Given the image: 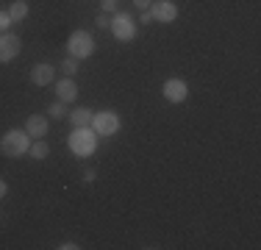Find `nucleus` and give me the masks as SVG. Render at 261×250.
Segmentation results:
<instances>
[{
	"mask_svg": "<svg viewBox=\"0 0 261 250\" xmlns=\"http://www.w3.org/2000/svg\"><path fill=\"white\" fill-rule=\"evenodd\" d=\"M28 147H31V136L25 134V131H20V128L6 131L3 139H0V150H3V156H9V159L28 156Z\"/></svg>",
	"mask_w": 261,
	"mask_h": 250,
	"instance_id": "nucleus-1",
	"label": "nucleus"
},
{
	"mask_svg": "<svg viewBox=\"0 0 261 250\" xmlns=\"http://www.w3.org/2000/svg\"><path fill=\"white\" fill-rule=\"evenodd\" d=\"M97 147V134L92 131V125H86V128H75L70 136V150L78 156V159H84V156H92Z\"/></svg>",
	"mask_w": 261,
	"mask_h": 250,
	"instance_id": "nucleus-2",
	"label": "nucleus"
},
{
	"mask_svg": "<svg viewBox=\"0 0 261 250\" xmlns=\"http://www.w3.org/2000/svg\"><path fill=\"white\" fill-rule=\"evenodd\" d=\"M67 47H70L72 59H89L95 53V39L89 36V31H72L70 39H67Z\"/></svg>",
	"mask_w": 261,
	"mask_h": 250,
	"instance_id": "nucleus-3",
	"label": "nucleus"
},
{
	"mask_svg": "<svg viewBox=\"0 0 261 250\" xmlns=\"http://www.w3.org/2000/svg\"><path fill=\"white\" fill-rule=\"evenodd\" d=\"M120 128H122V120L117 111H100V114L92 117V131L97 136H114Z\"/></svg>",
	"mask_w": 261,
	"mask_h": 250,
	"instance_id": "nucleus-4",
	"label": "nucleus"
},
{
	"mask_svg": "<svg viewBox=\"0 0 261 250\" xmlns=\"http://www.w3.org/2000/svg\"><path fill=\"white\" fill-rule=\"evenodd\" d=\"M111 34L117 36V39L128 42L136 36V25H134V17L125 14V11H117L114 17H111Z\"/></svg>",
	"mask_w": 261,
	"mask_h": 250,
	"instance_id": "nucleus-5",
	"label": "nucleus"
},
{
	"mask_svg": "<svg viewBox=\"0 0 261 250\" xmlns=\"http://www.w3.org/2000/svg\"><path fill=\"white\" fill-rule=\"evenodd\" d=\"M22 50V42L17 34H11V31H6V34H0V64H9V61H14L17 56H20Z\"/></svg>",
	"mask_w": 261,
	"mask_h": 250,
	"instance_id": "nucleus-6",
	"label": "nucleus"
},
{
	"mask_svg": "<svg viewBox=\"0 0 261 250\" xmlns=\"http://www.w3.org/2000/svg\"><path fill=\"white\" fill-rule=\"evenodd\" d=\"M161 92H164V97L170 100V103H184V100L189 97V86H186V81H181V78H170V81H164Z\"/></svg>",
	"mask_w": 261,
	"mask_h": 250,
	"instance_id": "nucleus-7",
	"label": "nucleus"
},
{
	"mask_svg": "<svg viewBox=\"0 0 261 250\" xmlns=\"http://www.w3.org/2000/svg\"><path fill=\"white\" fill-rule=\"evenodd\" d=\"M150 14L156 22H172L178 17V6L172 3V0H156V3L150 6Z\"/></svg>",
	"mask_w": 261,
	"mask_h": 250,
	"instance_id": "nucleus-8",
	"label": "nucleus"
},
{
	"mask_svg": "<svg viewBox=\"0 0 261 250\" xmlns=\"http://www.w3.org/2000/svg\"><path fill=\"white\" fill-rule=\"evenodd\" d=\"M25 134L31 139H45L47 134V117L45 114H31L25 120Z\"/></svg>",
	"mask_w": 261,
	"mask_h": 250,
	"instance_id": "nucleus-9",
	"label": "nucleus"
},
{
	"mask_svg": "<svg viewBox=\"0 0 261 250\" xmlns=\"http://www.w3.org/2000/svg\"><path fill=\"white\" fill-rule=\"evenodd\" d=\"M53 78H56V72H53V67L47 64V61H42V64H34V70H31V81H34L36 86L53 84Z\"/></svg>",
	"mask_w": 261,
	"mask_h": 250,
	"instance_id": "nucleus-10",
	"label": "nucleus"
},
{
	"mask_svg": "<svg viewBox=\"0 0 261 250\" xmlns=\"http://www.w3.org/2000/svg\"><path fill=\"white\" fill-rule=\"evenodd\" d=\"M56 95H59L61 103H72V100L78 97V86H75V81H72V78H61V81H56Z\"/></svg>",
	"mask_w": 261,
	"mask_h": 250,
	"instance_id": "nucleus-11",
	"label": "nucleus"
},
{
	"mask_svg": "<svg viewBox=\"0 0 261 250\" xmlns=\"http://www.w3.org/2000/svg\"><path fill=\"white\" fill-rule=\"evenodd\" d=\"M28 0H14V3L9 6V17H11V22H22L28 17Z\"/></svg>",
	"mask_w": 261,
	"mask_h": 250,
	"instance_id": "nucleus-12",
	"label": "nucleus"
},
{
	"mask_svg": "<svg viewBox=\"0 0 261 250\" xmlns=\"http://www.w3.org/2000/svg\"><path fill=\"white\" fill-rule=\"evenodd\" d=\"M28 156H31V159H36V161H42V159H47V156H50V147H47L45 139H31Z\"/></svg>",
	"mask_w": 261,
	"mask_h": 250,
	"instance_id": "nucleus-13",
	"label": "nucleus"
},
{
	"mask_svg": "<svg viewBox=\"0 0 261 250\" xmlns=\"http://www.w3.org/2000/svg\"><path fill=\"white\" fill-rule=\"evenodd\" d=\"M92 111L89 109H75L70 114V122H72V128H86V125H92Z\"/></svg>",
	"mask_w": 261,
	"mask_h": 250,
	"instance_id": "nucleus-14",
	"label": "nucleus"
},
{
	"mask_svg": "<svg viewBox=\"0 0 261 250\" xmlns=\"http://www.w3.org/2000/svg\"><path fill=\"white\" fill-rule=\"evenodd\" d=\"M64 106L67 103H61V100L50 103V106H47V117H50V120H64Z\"/></svg>",
	"mask_w": 261,
	"mask_h": 250,
	"instance_id": "nucleus-15",
	"label": "nucleus"
},
{
	"mask_svg": "<svg viewBox=\"0 0 261 250\" xmlns=\"http://www.w3.org/2000/svg\"><path fill=\"white\" fill-rule=\"evenodd\" d=\"M61 70H64L67 78H72V75L78 72V59H64L61 61Z\"/></svg>",
	"mask_w": 261,
	"mask_h": 250,
	"instance_id": "nucleus-16",
	"label": "nucleus"
},
{
	"mask_svg": "<svg viewBox=\"0 0 261 250\" xmlns=\"http://www.w3.org/2000/svg\"><path fill=\"white\" fill-rule=\"evenodd\" d=\"M9 25H11L9 11H3V9H0V34H6V31H9Z\"/></svg>",
	"mask_w": 261,
	"mask_h": 250,
	"instance_id": "nucleus-17",
	"label": "nucleus"
},
{
	"mask_svg": "<svg viewBox=\"0 0 261 250\" xmlns=\"http://www.w3.org/2000/svg\"><path fill=\"white\" fill-rule=\"evenodd\" d=\"M117 6H120V0H100V9L106 14H111V11H117Z\"/></svg>",
	"mask_w": 261,
	"mask_h": 250,
	"instance_id": "nucleus-18",
	"label": "nucleus"
},
{
	"mask_svg": "<svg viewBox=\"0 0 261 250\" xmlns=\"http://www.w3.org/2000/svg\"><path fill=\"white\" fill-rule=\"evenodd\" d=\"M97 28H103V31H109V28H111V14H106V11H103V14H100V17H97Z\"/></svg>",
	"mask_w": 261,
	"mask_h": 250,
	"instance_id": "nucleus-19",
	"label": "nucleus"
},
{
	"mask_svg": "<svg viewBox=\"0 0 261 250\" xmlns=\"http://www.w3.org/2000/svg\"><path fill=\"white\" fill-rule=\"evenodd\" d=\"M134 6H136L139 11H147V9L153 6V0H134Z\"/></svg>",
	"mask_w": 261,
	"mask_h": 250,
	"instance_id": "nucleus-20",
	"label": "nucleus"
},
{
	"mask_svg": "<svg viewBox=\"0 0 261 250\" xmlns=\"http://www.w3.org/2000/svg\"><path fill=\"white\" fill-rule=\"evenodd\" d=\"M139 22H145V25H150V22H156V20H153V14H150V9H147V11H142V17H139Z\"/></svg>",
	"mask_w": 261,
	"mask_h": 250,
	"instance_id": "nucleus-21",
	"label": "nucleus"
},
{
	"mask_svg": "<svg viewBox=\"0 0 261 250\" xmlns=\"http://www.w3.org/2000/svg\"><path fill=\"white\" fill-rule=\"evenodd\" d=\"M6 195H9V184H6L3 178H0V200H3Z\"/></svg>",
	"mask_w": 261,
	"mask_h": 250,
	"instance_id": "nucleus-22",
	"label": "nucleus"
},
{
	"mask_svg": "<svg viewBox=\"0 0 261 250\" xmlns=\"http://www.w3.org/2000/svg\"><path fill=\"white\" fill-rule=\"evenodd\" d=\"M61 250H75L78 245H75V242H61V245H59Z\"/></svg>",
	"mask_w": 261,
	"mask_h": 250,
	"instance_id": "nucleus-23",
	"label": "nucleus"
},
{
	"mask_svg": "<svg viewBox=\"0 0 261 250\" xmlns=\"http://www.w3.org/2000/svg\"><path fill=\"white\" fill-rule=\"evenodd\" d=\"M84 181H86V184H89V181H95V170H86L84 172Z\"/></svg>",
	"mask_w": 261,
	"mask_h": 250,
	"instance_id": "nucleus-24",
	"label": "nucleus"
}]
</instances>
